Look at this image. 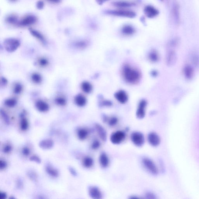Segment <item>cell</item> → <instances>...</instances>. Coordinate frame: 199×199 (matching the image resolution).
Wrapping results in <instances>:
<instances>
[{"instance_id": "cell-1", "label": "cell", "mask_w": 199, "mask_h": 199, "mask_svg": "<svg viewBox=\"0 0 199 199\" xmlns=\"http://www.w3.org/2000/svg\"><path fill=\"white\" fill-rule=\"evenodd\" d=\"M122 73L125 81L132 84H134L138 82L141 78L140 72L128 64H126L123 66Z\"/></svg>"}, {"instance_id": "cell-2", "label": "cell", "mask_w": 199, "mask_h": 199, "mask_svg": "<svg viewBox=\"0 0 199 199\" xmlns=\"http://www.w3.org/2000/svg\"><path fill=\"white\" fill-rule=\"evenodd\" d=\"M20 40L15 38H8L4 40V46L7 51L12 52L16 50L20 46Z\"/></svg>"}, {"instance_id": "cell-3", "label": "cell", "mask_w": 199, "mask_h": 199, "mask_svg": "<svg viewBox=\"0 0 199 199\" xmlns=\"http://www.w3.org/2000/svg\"><path fill=\"white\" fill-rule=\"evenodd\" d=\"M142 163L144 168L149 172L154 175L158 174V168L155 164L151 159L148 158H145L142 160Z\"/></svg>"}, {"instance_id": "cell-4", "label": "cell", "mask_w": 199, "mask_h": 199, "mask_svg": "<svg viewBox=\"0 0 199 199\" xmlns=\"http://www.w3.org/2000/svg\"><path fill=\"white\" fill-rule=\"evenodd\" d=\"M107 14L116 16L124 17L128 18H133L136 16L134 12L132 11L125 10H108L106 11Z\"/></svg>"}, {"instance_id": "cell-5", "label": "cell", "mask_w": 199, "mask_h": 199, "mask_svg": "<svg viewBox=\"0 0 199 199\" xmlns=\"http://www.w3.org/2000/svg\"><path fill=\"white\" fill-rule=\"evenodd\" d=\"M37 21V18L33 15H28L23 18L19 21L18 26L20 27H27L31 25L36 23Z\"/></svg>"}, {"instance_id": "cell-6", "label": "cell", "mask_w": 199, "mask_h": 199, "mask_svg": "<svg viewBox=\"0 0 199 199\" xmlns=\"http://www.w3.org/2000/svg\"><path fill=\"white\" fill-rule=\"evenodd\" d=\"M132 142L134 145L141 147L144 144L145 139L143 134L139 132H134L131 136Z\"/></svg>"}, {"instance_id": "cell-7", "label": "cell", "mask_w": 199, "mask_h": 199, "mask_svg": "<svg viewBox=\"0 0 199 199\" xmlns=\"http://www.w3.org/2000/svg\"><path fill=\"white\" fill-rule=\"evenodd\" d=\"M177 56L175 51L169 49L167 52L166 57V64L168 67L174 66L177 62Z\"/></svg>"}, {"instance_id": "cell-8", "label": "cell", "mask_w": 199, "mask_h": 199, "mask_svg": "<svg viewBox=\"0 0 199 199\" xmlns=\"http://www.w3.org/2000/svg\"><path fill=\"white\" fill-rule=\"evenodd\" d=\"M125 138V134L122 131H117L111 135V142L114 144H119L121 143Z\"/></svg>"}, {"instance_id": "cell-9", "label": "cell", "mask_w": 199, "mask_h": 199, "mask_svg": "<svg viewBox=\"0 0 199 199\" xmlns=\"http://www.w3.org/2000/svg\"><path fill=\"white\" fill-rule=\"evenodd\" d=\"M172 15L174 22L177 25H179L180 21V10L179 4L177 2L173 4Z\"/></svg>"}, {"instance_id": "cell-10", "label": "cell", "mask_w": 199, "mask_h": 199, "mask_svg": "<svg viewBox=\"0 0 199 199\" xmlns=\"http://www.w3.org/2000/svg\"><path fill=\"white\" fill-rule=\"evenodd\" d=\"M148 141L149 144L152 146L156 147L160 144L161 139L157 133L151 132L148 136Z\"/></svg>"}, {"instance_id": "cell-11", "label": "cell", "mask_w": 199, "mask_h": 199, "mask_svg": "<svg viewBox=\"0 0 199 199\" xmlns=\"http://www.w3.org/2000/svg\"><path fill=\"white\" fill-rule=\"evenodd\" d=\"M146 106L147 102L145 100H142L139 103L136 113V116L138 118L141 119L145 117Z\"/></svg>"}, {"instance_id": "cell-12", "label": "cell", "mask_w": 199, "mask_h": 199, "mask_svg": "<svg viewBox=\"0 0 199 199\" xmlns=\"http://www.w3.org/2000/svg\"><path fill=\"white\" fill-rule=\"evenodd\" d=\"M145 14L148 18L155 17L159 14V11L157 9L151 5H147L144 9Z\"/></svg>"}, {"instance_id": "cell-13", "label": "cell", "mask_w": 199, "mask_h": 199, "mask_svg": "<svg viewBox=\"0 0 199 199\" xmlns=\"http://www.w3.org/2000/svg\"><path fill=\"white\" fill-rule=\"evenodd\" d=\"M89 194L90 197L94 199H102L103 196L101 191L95 186H91L89 188Z\"/></svg>"}, {"instance_id": "cell-14", "label": "cell", "mask_w": 199, "mask_h": 199, "mask_svg": "<svg viewBox=\"0 0 199 199\" xmlns=\"http://www.w3.org/2000/svg\"><path fill=\"white\" fill-rule=\"evenodd\" d=\"M116 100L121 104H125L128 100V96L127 93L123 90L117 91L115 94Z\"/></svg>"}, {"instance_id": "cell-15", "label": "cell", "mask_w": 199, "mask_h": 199, "mask_svg": "<svg viewBox=\"0 0 199 199\" xmlns=\"http://www.w3.org/2000/svg\"><path fill=\"white\" fill-rule=\"evenodd\" d=\"M183 73L185 78L188 80H191L194 75V69L191 65H187L184 67Z\"/></svg>"}, {"instance_id": "cell-16", "label": "cell", "mask_w": 199, "mask_h": 199, "mask_svg": "<svg viewBox=\"0 0 199 199\" xmlns=\"http://www.w3.org/2000/svg\"><path fill=\"white\" fill-rule=\"evenodd\" d=\"M36 106L39 111L42 113L47 111L49 108L48 104L42 100H38L36 103Z\"/></svg>"}, {"instance_id": "cell-17", "label": "cell", "mask_w": 199, "mask_h": 199, "mask_svg": "<svg viewBox=\"0 0 199 199\" xmlns=\"http://www.w3.org/2000/svg\"><path fill=\"white\" fill-rule=\"evenodd\" d=\"M54 143L53 140L47 139L40 141L39 143V146L43 149H49L53 148Z\"/></svg>"}, {"instance_id": "cell-18", "label": "cell", "mask_w": 199, "mask_h": 199, "mask_svg": "<svg viewBox=\"0 0 199 199\" xmlns=\"http://www.w3.org/2000/svg\"><path fill=\"white\" fill-rule=\"evenodd\" d=\"M29 32H30V34L32 36H33L36 39H38L39 41L41 42L44 45H45L46 44V40L45 39V37H44L43 35L42 34L40 33L39 32V31H37L35 29H29Z\"/></svg>"}, {"instance_id": "cell-19", "label": "cell", "mask_w": 199, "mask_h": 199, "mask_svg": "<svg viewBox=\"0 0 199 199\" xmlns=\"http://www.w3.org/2000/svg\"><path fill=\"white\" fill-rule=\"evenodd\" d=\"M99 161L100 164L103 168H107L109 165V158L107 155L104 152L101 154L100 156Z\"/></svg>"}, {"instance_id": "cell-20", "label": "cell", "mask_w": 199, "mask_h": 199, "mask_svg": "<svg viewBox=\"0 0 199 199\" xmlns=\"http://www.w3.org/2000/svg\"><path fill=\"white\" fill-rule=\"evenodd\" d=\"M74 100L75 104L79 107H83L87 103L86 97L81 94H78L75 96Z\"/></svg>"}, {"instance_id": "cell-21", "label": "cell", "mask_w": 199, "mask_h": 199, "mask_svg": "<svg viewBox=\"0 0 199 199\" xmlns=\"http://www.w3.org/2000/svg\"><path fill=\"white\" fill-rule=\"evenodd\" d=\"M96 128L100 138L102 141H106L107 139V133L104 128L99 124H97L96 125Z\"/></svg>"}, {"instance_id": "cell-22", "label": "cell", "mask_w": 199, "mask_h": 199, "mask_svg": "<svg viewBox=\"0 0 199 199\" xmlns=\"http://www.w3.org/2000/svg\"><path fill=\"white\" fill-rule=\"evenodd\" d=\"M5 21L10 24L18 25L19 21L17 16L15 14H10L7 16Z\"/></svg>"}, {"instance_id": "cell-23", "label": "cell", "mask_w": 199, "mask_h": 199, "mask_svg": "<svg viewBox=\"0 0 199 199\" xmlns=\"http://www.w3.org/2000/svg\"><path fill=\"white\" fill-rule=\"evenodd\" d=\"M46 170L47 174L54 177H58L59 174L58 172L57 169H55L52 166L50 165H47L46 167Z\"/></svg>"}, {"instance_id": "cell-24", "label": "cell", "mask_w": 199, "mask_h": 199, "mask_svg": "<svg viewBox=\"0 0 199 199\" xmlns=\"http://www.w3.org/2000/svg\"><path fill=\"white\" fill-rule=\"evenodd\" d=\"M122 33L124 34L130 36L133 34L135 32L134 28L130 25H126L122 28Z\"/></svg>"}, {"instance_id": "cell-25", "label": "cell", "mask_w": 199, "mask_h": 199, "mask_svg": "<svg viewBox=\"0 0 199 199\" xmlns=\"http://www.w3.org/2000/svg\"><path fill=\"white\" fill-rule=\"evenodd\" d=\"M81 88L82 91L86 93H89L91 92L92 90V85L90 82L84 81L82 82L81 85Z\"/></svg>"}, {"instance_id": "cell-26", "label": "cell", "mask_w": 199, "mask_h": 199, "mask_svg": "<svg viewBox=\"0 0 199 199\" xmlns=\"http://www.w3.org/2000/svg\"><path fill=\"white\" fill-rule=\"evenodd\" d=\"M149 58L151 62H156L159 60V56L158 52L155 50L151 51L149 53Z\"/></svg>"}, {"instance_id": "cell-27", "label": "cell", "mask_w": 199, "mask_h": 199, "mask_svg": "<svg viewBox=\"0 0 199 199\" xmlns=\"http://www.w3.org/2000/svg\"><path fill=\"white\" fill-rule=\"evenodd\" d=\"M94 161L93 159L91 157L88 156L84 159L83 165L85 167L87 168H91L93 165Z\"/></svg>"}, {"instance_id": "cell-28", "label": "cell", "mask_w": 199, "mask_h": 199, "mask_svg": "<svg viewBox=\"0 0 199 199\" xmlns=\"http://www.w3.org/2000/svg\"><path fill=\"white\" fill-rule=\"evenodd\" d=\"M180 40L178 37H175L171 40L168 44V47L170 48H174L179 45Z\"/></svg>"}, {"instance_id": "cell-29", "label": "cell", "mask_w": 199, "mask_h": 199, "mask_svg": "<svg viewBox=\"0 0 199 199\" xmlns=\"http://www.w3.org/2000/svg\"><path fill=\"white\" fill-rule=\"evenodd\" d=\"M78 137L81 140H84L86 138L88 135V132L85 129L81 128L78 131Z\"/></svg>"}, {"instance_id": "cell-30", "label": "cell", "mask_w": 199, "mask_h": 199, "mask_svg": "<svg viewBox=\"0 0 199 199\" xmlns=\"http://www.w3.org/2000/svg\"><path fill=\"white\" fill-rule=\"evenodd\" d=\"M133 4L125 1H118L113 3V5L119 8H127L131 7Z\"/></svg>"}, {"instance_id": "cell-31", "label": "cell", "mask_w": 199, "mask_h": 199, "mask_svg": "<svg viewBox=\"0 0 199 199\" xmlns=\"http://www.w3.org/2000/svg\"><path fill=\"white\" fill-rule=\"evenodd\" d=\"M31 79L33 82L36 84L40 83L42 81L41 75L38 73H33L31 76Z\"/></svg>"}, {"instance_id": "cell-32", "label": "cell", "mask_w": 199, "mask_h": 199, "mask_svg": "<svg viewBox=\"0 0 199 199\" xmlns=\"http://www.w3.org/2000/svg\"><path fill=\"white\" fill-rule=\"evenodd\" d=\"M5 104L9 107H13L16 105V100L14 98H8L6 99L4 102Z\"/></svg>"}, {"instance_id": "cell-33", "label": "cell", "mask_w": 199, "mask_h": 199, "mask_svg": "<svg viewBox=\"0 0 199 199\" xmlns=\"http://www.w3.org/2000/svg\"><path fill=\"white\" fill-rule=\"evenodd\" d=\"M20 127L23 130H26L29 127V123L26 118L22 117L20 123Z\"/></svg>"}, {"instance_id": "cell-34", "label": "cell", "mask_w": 199, "mask_h": 199, "mask_svg": "<svg viewBox=\"0 0 199 199\" xmlns=\"http://www.w3.org/2000/svg\"><path fill=\"white\" fill-rule=\"evenodd\" d=\"M55 102L57 104L60 106H65L67 104V100L65 98L62 97H59L56 98Z\"/></svg>"}, {"instance_id": "cell-35", "label": "cell", "mask_w": 199, "mask_h": 199, "mask_svg": "<svg viewBox=\"0 0 199 199\" xmlns=\"http://www.w3.org/2000/svg\"><path fill=\"white\" fill-rule=\"evenodd\" d=\"M87 45H88V43H87V42L84 41V40H80V41L75 42L73 45L77 48L82 49L86 47V46H87Z\"/></svg>"}, {"instance_id": "cell-36", "label": "cell", "mask_w": 199, "mask_h": 199, "mask_svg": "<svg viewBox=\"0 0 199 199\" xmlns=\"http://www.w3.org/2000/svg\"><path fill=\"white\" fill-rule=\"evenodd\" d=\"M191 62L193 65L195 67L199 65V56L197 54H193L191 56Z\"/></svg>"}, {"instance_id": "cell-37", "label": "cell", "mask_w": 199, "mask_h": 199, "mask_svg": "<svg viewBox=\"0 0 199 199\" xmlns=\"http://www.w3.org/2000/svg\"><path fill=\"white\" fill-rule=\"evenodd\" d=\"M1 115L5 124H9L10 123V121L8 116L7 114L5 113V112L2 109H1Z\"/></svg>"}, {"instance_id": "cell-38", "label": "cell", "mask_w": 199, "mask_h": 199, "mask_svg": "<svg viewBox=\"0 0 199 199\" xmlns=\"http://www.w3.org/2000/svg\"><path fill=\"white\" fill-rule=\"evenodd\" d=\"M22 86L20 83H17L14 86L13 91L14 93L19 94L22 92Z\"/></svg>"}, {"instance_id": "cell-39", "label": "cell", "mask_w": 199, "mask_h": 199, "mask_svg": "<svg viewBox=\"0 0 199 199\" xmlns=\"http://www.w3.org/2000/svg\"><path fill=\"white\" fill-rule=\"evenodd\" d=\"M39 65L41 67H46L48 65L49 62L48 60L46 58H42L39 59L38 60Z\"/></svg>"}, {"instance_id": "cell-40", "label": "cell", "mask_w": 199, "mask_h": 199, "mask_svg": "<svg viewBox=\"0 0 199 199\" xmlns=\"http://www.w3.org/2000/svg\"><path fill=\"white\" fill-rule=\"evenodd\" d=\"M118 119L116 117H113L110 118L108 121V123L110 126H114L117 124Z\"/></svg>"}, {"instance_id": "cell-41", "label": "cell", "mask_w": 199, "mask_h": 199, "mask_svg": "<svg viewBox=\"0 0 199 199\" xmlns=\"http://www.w3.org/2000/svg\"><path fill=\"white\" fill-rule=\"evenodd\" d=\"M30 160L36 163L40 164L41 163V159L38 156L36 155H33L30 158Z\"/></svg>"}, {"instance_id": "cell-42", "label": "cell", "mask_w": 199, "mask_h": 199, "mask_svg": "<svg viewBox=\"0 0 199 199\" xmlns=\"http://www.w3.org/2000/svg\"><path fill=\"white\" fill-rule=\"evenodd\" d=\"M27 175L29 178L32 180H36L37 179V175L34 172L30 171L28 172Z\"/></svg>"}, {"instance_id": "cell-43", "label": "cell", "mask_w": 199, "mask_h": 199, "mask_svg": "<svg viewBox=\"0 0 199 199\" xmlns=\"http://www.w3.org/2000/svg\"><path fill=\"white\" fill-rule=\"evenodd\" d=\"M12 150V147L10 145H7L4 149V152L5 153H9Z\"/></svg>"}, {"instance_id": "cell-44", "label": "cell", "mask_w": 199, "mask_h": 199, "mask_svg": "<svg viewBox=\"0 0 199 199\" xmlns=\"http://www.w3.org/2000/svg\"><path fill=\"white\" fill-rule=\"evenodd\" d=\"M7 166V163L5 161L1 160L0 161V168L1 169H5Z\"/></svg>"}, {"instance_id": "cell-45", "label": "cell", "mask_w": 199, "mask_h": 199, "mask_svg": "<svg viewBox=\"0 0 199 199\" xmlns=\"http://www.w3.org/2000/svg\"><path fill=\"white\" fill-rule=\"evenodd\" d=\"M44 6H45V4L42 1H39L37 2V4H36V6H37V9H39V10H41V9L43 8Z\"/></svg>"}, {"instance_id": "cell-46", "label": "cell", "mask_w": 199, "mask_h": 199, "mask_svg": "<svg viewBox=\"0 0 199 199\" xmlns=\"http://www.w3.org/2000/svg\"><path fill=\"white\" fill-rule=\"evenodd\" d=\"M22 152L25 156H27L30 153V150L27 147H25L23 149Z\"/></svg>"}, {"instance_id": "cell-47", "label": "cell", "mask_w": 199, "mask_h": 199, "mask_svg": "<svg viewBox=\"0 0 199 199\" xmlns=\"http://www.w3.org/2000/svg\"><path fill=\"white\" fill-rule=\"evenodd\" d=\"M100 146V143L98 141H95L92 144V148L94 149H96L99 148Z\"/></svg>"}, {"instance_id": "cell-48", "label": "cell", "mask_w": 199, "mask_h": 199, "mask_svg": "<svg viewBox=\"0 0 199 199\" xmlns=\"http://www.w3.org/2000/svg\"><path fill=\"white\" fill-rule=\"evenodd\" d=\"M8 81L5 78L2 77L1 78V86L2 87L5 86L7 85Z\"/></svg>"}, {"instance_id": "cell-49", "label": "cell", "mask_w": 199, "mask_h": 199, "mask_svg": "<svg viewBox=\"0 0 199 199\" xmlns=\"http://www.w3.org/2000/svg\"><path fill=\"white\" fill-rule=\"evenodd\" d=\"M69 171L70 172L71 174H72V176H77V173L76 171L75 170V169L72 167H70L69 168Z\"/></svg>"}, {"instance_id": "cell-50", "label": "cell", "mask_w": 199, "mask_h": 199, "mask_svg": "<svg viewBox=\"0 0 199 199\" xmlns=\"http://www.w3.org/2000/svg\"><path fill=\"white\" fill-rule=\"evenodd\" d=\"M7 197V194L4 192H1L0 193V199H5Z\"/></svg>"}, {"instance_id": "cell-51", "label": "cell", "mask_w": 199, "mask_h": 199, "mask_svg": "<svg viewBox=\"0 0 199 199\" xmlns=\"http://www.w3.org/2000/svg\"><path fill=\"white\" fill-rule=\"evenodd\" d=\"M109 0H96V2L99 5H102L104 3H106Z\"/></svg>"}, {"instance_id": "cell-52", "label": "cell", "mask_w": 199, "mask_h": 199, "mask_svg": "<svg viewBox=\"0 0 199 199\" xmlns=\"http://www.w3.org/2000/svg\"><path fill=\"white\" fill-rule=\"evenodd\" d=\"M146 196L149 199H155L156 198L155 196L153 194H151V193H148L147 194Z\"/></svg>"}, {"instance_id": "cell-53", "label": "cell", "mask_w": 199, "mask_h": 199, "mask_svg": "<svg viewBox=\"0 0 199 199\" xmlns=\"http://www.w3.org/2000/svg\"><path fill=\"white\" fill-rule=\"evenodd\" d=\"M47 1L52 3H60V0H46Z\"/></svg>"}, {"instance_id": "cell-54", "label": "cell", "mask_w": 199, "mask_h": 199, "mask_svg": "<svg viewBox=\"0 0 199 199\" xmlns=\"http://www.w3.org/2000/svg\"><path fill=\"white\" fill-rule=\"evenodd\" d=\"M10 1H11L14 2L15 1H16V0H10Z\"/></svg>"}, {"instance_id": "cell-55", "label": "cell", "mask_w": 199, "mask_h": 199, "mask_svg": "<svg viewBox=\"0 0 199 199\" xmlns=\"http://www.w3.org/2000/svg\"><path fill=\"white\" fill-rule=\"evenodd\" d=\"M160 1H163V0H160Z\"/></svg>"}]
</instances>
